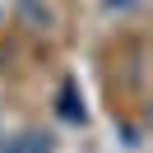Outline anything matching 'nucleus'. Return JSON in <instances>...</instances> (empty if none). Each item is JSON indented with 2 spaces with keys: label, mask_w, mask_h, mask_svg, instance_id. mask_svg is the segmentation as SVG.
I'll return each mask as SVG.
<instances>
[{
  "label": "nucleus",
  "mask_w": 153,
  "mask_h": 153,
  "mask_svg": "<svg viewBox=\"0 0 153 153\" xmlns=\"http://www.w3.org/2000/svg\"><path fill=\"white\" fill-rule=\"evenodd\" d=\"M0 153H51V139L37 134V130H23V134H14L10 144H0Z\"/></svg>",
  "instance_id": "nucleus-1"
},
{
  "label": "nucleus",
  "mask_w": 153,
  "mask_h": 153,
  "mask_svg": "<svg viewBox=\"0 0 153 153\" xmlns=\"http://www.w3.org/2000/svg\"><path fill=\"white\" fill-rule=\"evenodd\" d=\"M60 116H65V121H79V125H84V97L74 93V84H65V88H60Z\"/></svg>",
  "instance_id": "nucleus-2"
},
{
  "label": "nucleus",
  "mask_w": 153,
  "mask_h": 153,
  "mask_svg": "<svg viewBox=\"0 0 153 153\" xmlns=\"http://www.w3.org/2000/svg\"><path fill=\"white\" fill-rule=\"evenodd\" d=\"M107 10H134V5H139V0H102Z\"/></svg>",
  "instance_id": "nucleus-3"
}]
</instances>
